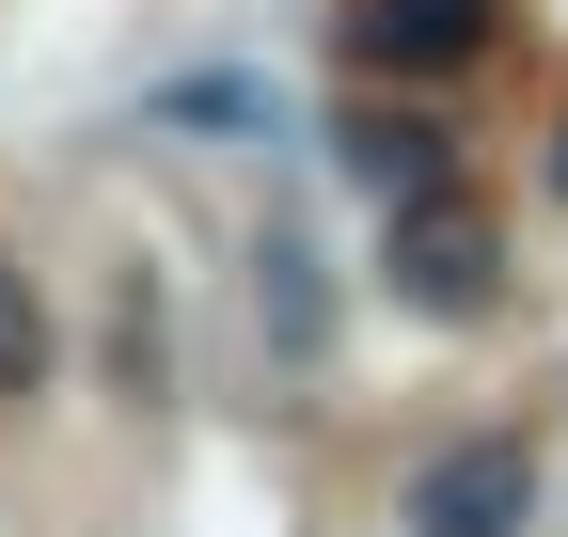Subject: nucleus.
Returning a JSON list of instances; mask_svg holds the SVG:
<instances>
[{
  "instance_id": "nucleus-1",
  "label": "nucleus",
  "mask_w": 568,
  "mask_h": 537,
  "mask_svg": "<svg viewBox=\"0 0 568 537\" xmlns=\"http://www.w3.org/2000/svg\"><path fill=\"white\" fill-rule=\"evenodd\" d=\"M537 521V443L521 427H474L410 475V537H521Z\"/></svg>"
},
{
  "instance_id": "nucleus-7",
  "label": "nucleus",
  "mask_w": 568,
  "mask_h": 537,
  "mask_svg": "<svg viewBox=\"0 0 568 537\" xmlns=\"http://www.w3.org/2000/svg\"><path fill=\"white\" fill-rule=\"evenodd\" d=\"M552 190H568V143H552Z\"/></svg>"
},
{
  "instance_id": "nucleus-6",
  "label": "nucleus",
  "mask_w": 568,
  "mask_h": 537,
  "mask_svg": "<svg viewBox=\"0 0 568 537\" xmlns=\"http://www.w3.org/2000/svg\"><path fill=\"white\" fill-rule=\"evenodd\" d=\"M253 268H268V285H253V301H268V332H284V348H316V285H301V237H268Z\"/></svg>"
},
{
  "instance_id": "nucleus-2",
  "label": "nucleus",
  "mask_w": 568,
  "mask_h": 537,
  "mask_svg": "<svg viewBox=\"0 0 568 537\" xmlns=\"http://www.w3.org/2000/svg\"><path fill=\"white\" fill-rule=\"evenodd\" d=\"M395 301H426V316H474L489 301V222L458 206V190H410L395 206Z\"/></svg>"
},
{
  "instance_id": "nucleus-3",
  "label": "nucleus",
  "mask_w": 568,
  "mask_h": 537,
  "mask_svg": "<svg viewBox=\"0 0 568 537\" xmlns=\"http://www.w3.org/2000/svg\"><path fill=\"white\" fill-rule=\"evenodd\" d=\"M506 0H347V63H395V80H443V63L489 48Z\"/></svg>"
},
{
  "instance_id": "nucleus-5",
  "label": "nucleus",
  "mask_w": 568,
  "mask_h": 537,
  "mask_svg": "<svg viewBox=\"0 0 568 537\" xmlns=\"http://www.w3.org/2000/svg\"><path fill=\"white\" fill-rule=\"evenodd\" d=\"M48 379V301L17 285V253H0V395H32Z\"/></svg>"
},
{
  "instance_id": "nucleus-4",
  "label": "nucleus",
  "mask_w": 568,
  "mask_h": 537,
  "mask_svg": "<svg viewBox=\"0 0 568 537\" xmlns=\"http://www.w3.org/2000/svg\"><path fill=\"white\" fill-rule=\"evenodd\" d=\"M347 174H364L379 206H410V190H443V126H410V111H395V126L347 111Z\"/></svg>"
}]
</instances>
